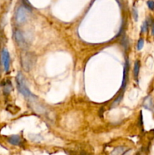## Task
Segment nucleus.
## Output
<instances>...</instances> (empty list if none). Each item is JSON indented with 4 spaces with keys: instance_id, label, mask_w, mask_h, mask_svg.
I'll return each mask as SVG.
<instances>
[{
    "instance_id": "nucleus-1",
    "label": "nucleus",
    "mask_w": 154,
    "mask_h": 155,
    "mask_svg": "<svg viewBox=\"0 0 154 155\" xmlns=\"http://www.w3.org/2000/svg\"><path fill=\"white\" fill-rule=\"evenodd\" d=\"M16 82L18 90H19V92H21L23 95H24V96L27 97V98H28L33 97V94L30 92V91L29 90V89L27 88L24 76L22 75L21 73H18V76H17L16 77Z\"/></svg>"
},
{
    "instance_id": "nucleus-2",
    "label": "nucleus",
    "mask_w": 154,
    "mask_h": 155,
    "mask_svg": "<svg viewBox=\"0 0 154 155\" xmlns=\"http://www.w3.org/2000/svg\"><path fill=\"white\" fill-rule=\"evenodd\" d=\"M22 67L26 71H29L34 64V56L30 53H26L22 56Z\"/></svg>"
},
{
    "instance_id": "nucleus-3",
    "label": "nucleus",
    "mask_w": 154,
    "mask_h": 155,
    "mask_svg": "<svg viewBox=\"0 0 154 155\" xmlns=\"http://www.w3.org/2000/svg\"><path fill=\"white\" fill-rule=\"evenodd\" d=\"M28 18V9L24 6H21L17 11L16 21L18 24H22L25 22Z\"/></svg>"
},
{
    "instance_id": "nucleus-4",
    "label": "nucleus",
    "mask_w": 154,
    "mask_h": 155,
    "mask_svg": "<svg viewBox=\"0 0 154 155\" xmlns=\"http://www.w3.org/2000/svg\"><path fill=\"white\" fill-rule=\"evenodd\" d=\"M2 61L5 71L8 72L10 68V55H9L8 51L5 48H4L2 52Z\"/></svg>"
},
{
    "instance_id": "nucleus-5",
    "label": "nucleus",
    "mask_w": 154,
    "mask_h": 155,
    "mask_svg": "<svg viewBox=\"0 0 154 155\" xmlns=\"http://www.w3.org/2000/svg\"><path fill=\"white\" fill-rule=\"evenodd\" d=\"M14 37H15V39H16V42H18V45H21V46L22 47L24 46V45H25L26 40L24 37V35H23V33H21V31L17 30V31L14 33Z\"/></svg>"
},
{
    "instance_id": "nucleus-6",
    "label": "nucleus",
    "mask_w": 154,
    "mask_h": 155,
    "mask_svg": "<svg viewBox=\"0 0 154 155\" xmlns=\"http://www.w3.org/2000/svg\"><path fill=\"white\" fill-rule=\"evenodd\" d=\"M128 59L126 60L125 64V68H124V74H123V80H122V89H124L126 86L127 83V79H128Z\"/></svg>"
},
{
    "instance_id": "nucleus-7",
    "label": "nucleus",
    "mask_w": 154,
    "mask_h": 155,
    "mask_svg": "<svg viewBox=\"0 0 154 155\" xmlns=\"http://www.w3.org/2000/svg\"><path fill=\"white\" fill-rule=\"evenodd\" d=\"M8 142L11 145H19L20 143H21V138L18 136L14 135V136H10V137L8 138Z\"/></svg>"
},
{
    "instance_id": "nucleus-8",
    "label": "nucleus",
    "mask_w": 154,
    "mask_h": 155,
    "mask_svg": "<svg viewBox=\"0 0 154 155\" xmlns=\"http://www.w3.org/2000/svg\"><path fill=\"white\" fill-rule=\"evenodd\" d=\"M139 70H140V61H136L134 66V76L136 80H137V77H138Z\"/></svg>"
},
{
    "instance_id": "nucleus-9",
    "label": "nucleus",
    "mask_w": 154,
    "mask_h": 155,
    "mask_svg": "<svg viewBox=\"0 0 154 155\" xmlns=\"http://www.w3.org/2000/svg\"><path fill=\"white\" fill-rule=\"evenodd\" d=\"M143 44H144V41H143V39H139L138 42H137V50H141L143 46Z\"/></svg>"
},
{
    "instance_id": "nucleus-10",
    "label": "nucleus",
    "mask_w": 154,
    "mask_h": 155,
    "mask_svg": "<svg viewBox=\"0 0 154 155\" xmlns=\"http://www.w3.org/2000/svg\"><path fill=\"white\" fill-rule=\"evenodd\" d=\"M147 27H148L147 21H144L143 24V25H142V27H141L142 33H145V32L147 31Z\"/></svg>"
},
{
    "instance_id": "nucleus-11",
    "label": "nucleus",
    "mask_w": 154,
    "mask_h": 155,
    "mask_svg": "<svg viewBox=\"0 0 154 155\" xmlns=\"http://www.w3.org/2000/svg\"><path fill=\"white\" fill-rule=\"evenodd\" d=\"M147 5L149 9L154 10V1H152V0H149V1L147 2Z\"/></svg>"
},
{
    "instance_id": "nucleus-12",
    "label": "nucleus",
    "mask_w": 154,
    "mask_h": 155,
    "mask_svg": "<svg viewBox=\"0 0 154 155\" xmlns=\"http://www.w3.org/2000/svg\"><path fill=\"white\" fill-rule=\"evenodd\" d=\"M119 150H118V148L115 149L114 151H113V154H121L123 153V150L125 149H122V148H119Z\"/></svg>"
},
{
    "instance_id": "nucleus-13",
    "label": "nucleus",
    "mask_w": 154,
    "mask_h": 155,
    "mask_svg": "<svg viewBox=\"0 0 154 155\" xmlns=\"http://www.w3.org/2000/svg\"><path fill=\"white\" fill-rule=\"evenodd\" d=\"M151 30H152V34L154 36V20H152V23H151Z\"/></svg>"
},
{
    "instance_id": "nucleus-14",
    "label": "nucleus",
    "mask_w": 154,
    "mask_h": 155,
    "mask_svg": "<svg viewBox=\"0 0 154 155\" xmlns=\"http://www.w3.org/2000/svg\"><path fill=\"white\" fill-rule=\"evenodd\" d=\"M134 19H135V21H137V11L135 10V9H134Z\"/></svg>"
}]
</instances>
